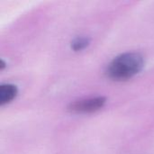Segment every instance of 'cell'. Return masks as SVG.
I'll return each instance as SVG.
<instances>
[{
    "mask_svg": "<svg viewBox=\"0 0 154 154\" xmlns=\"http://www.w3.org/2000/svg\"><path fill=\"white\" fill-rule=\"evenodd\" d=\"M106 103V97L97 96L71 102L68 110L75 114H90L100 110Z\"/></svg>",
    "mask_w": 154,
    "mask_h": 154,
    "instance_id": "7a4b0ae2",
    "label": "cell"
},
{
    "mask_svg": "<svg viewBox=\"0 0 154 154\" xmlns=\"http://www.w3.org/2000/svg\"><path fill=\"white\" fill-rule=\"evenodd\" d=\"M144 67V58L140 52L128 51L115 57L107 65L106 74L115 81H125L139 74Z\"/></svg>",
    "mask_w": 154,
    "mask_h": 154,
    "instance_id": "6da1fadb",
    "label": "cell"
},
{
    "mask_svg": "<svg viewBox=\"0 0 154 154\" xmlns=\"http://www.w3.org/2000/svg\"><path fill=\"white\" fill-rule=\"evenodd\" d=\"M18 88L11 83L1 84L0 86V106H3L11 103L17 96Z\"/></svg>",
    "mask_w": 154,
    "mask_h": 154,
    "instance_id": "3957f363",
    "label": "cell"
},
{
    "mask_svg": "<svg viewBox=\"0 0 154 154\" xmlns=\"http://www.w3.org/2000/svg\"><path fill=\"white\" fill-rule=\"evenodd\" d=\"M90 38L87 37V36H78L76 38H74L70 43L71 49L74 51H83L84 49H86L87 47H88V45L90 44Z\"/></svg>",
    "mask_w": 154,
    "mask_h": 154,
    "instance_id": "277c9868",
    "label": "cell"
},
{
    "mask_svg": "<svg viewBox=\"0 0 154 154\" xmlns=\"http://www.w3.org/2000/svg\"><path fill=\"white\" fill-rule=\"evenodd\" d=\"M5 65H6V63L5 62V60H1V61H0V69L3 70L5 68Z\"/></svg>",
    "mask_w": 154,
    "mask_h": 154,
    "instance_id": "5b68a950",
    "label": "cell"
}]
</instances>
